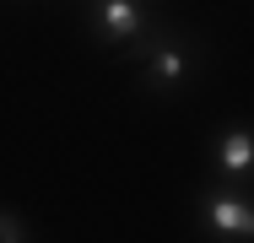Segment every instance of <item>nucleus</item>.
Segmentation results:
<instances>
[{"mask_svg": "<svg viewBox=\"0 0 254 243\" xmlns=\"http://www.w3.org/2000/svg\"><path fill=\"white\" fill-rule=\"evenodd\" d=\"M0 243H22V227H16L11 216H0Z\"/></svg>", "mask_w": 254, "mask_h": 243, "instance_id": "39448f33", "label": "nucleus"}, {"mask_svg": "<svg viewBox=\"0 0 254 243\" xmlns=\"http://www.w3.org/2000/svg\"><path fill=\"white\" fill-rule=\"evenodd\" d=\"M98 16H103V33H108V38H135V33H141L135 0H98Z\"/></svg>", "mask_w": 254, "mask_h": 243, "instance_id": "f03ea898", "label": "nucleus"}, {"mask_svg": "<svg viewBox=\"0 0 254 243\" xmlns=\"http://www.w3.org/2000/svg\"><path fill=\"white\" fill-rule=\"evenodd\" d=\"M152 70L162 76V81H184V54H179V49H162V54L152 60Z\"/></svg>", "mask_w": 254, "mask_h": 243, "instance_id": "20e7f679", "label": "nucleus"}, {"mask_svg": "<svg viewBox=\"0 0 254 243\" xmlns=\"http://www.w3.org/2000/svg\"><path fill=\"white\" fill-rule=\"evenodd\" d=\"M205 222H211L216 233H238V238H254V205H244V200H227V194H216V200L205 205Z\"/></svg>", "mask_w": 254, "mask_h": 243, "instance_id": "f257e3e1", "label": "nucleus"}, {"mask_svg": "<svg viewBox=\"0 0 254 243\" xmlns=\"http://www.w3.org/2000/svg\"><path fill=\"white\" fill-rule=\"evenodd\" d=\"M216 162H222V173H249L254 168V135L249 130H227L222 146H216Z\"/></svg>", "mask_w": 254, "mask_h": 243, "instance_id": "7ed1b4c3", "label": "nucleus"}]
</instances>
